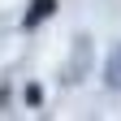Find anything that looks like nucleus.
Segmentation results:
<instances>
[{
    "mask_svg": "<svg viewBox=\"0 0 121 121\" xmlns=\"http://www.w3.org/2000/svg\"><path fill=\"white\" fill-rule=\"evenodd\" d=\"M52 9H56V0H35V4H30V13H26V26H39Z\"/></svg>",
    "mask_w": 121,
    "mask_h": 121,
    "instance_id": "1",
    "label": "nucleus"
}]
</instances>
